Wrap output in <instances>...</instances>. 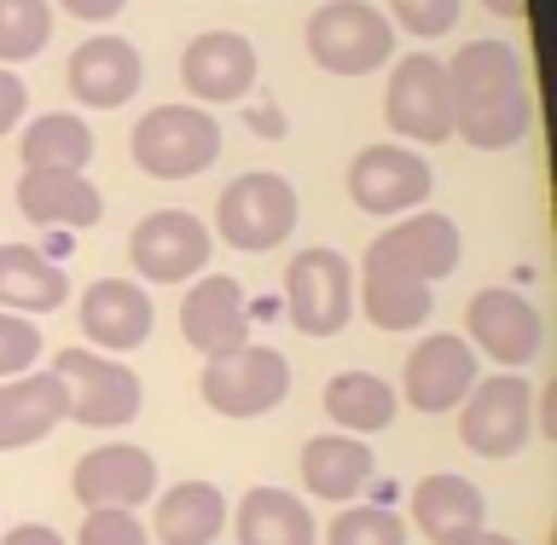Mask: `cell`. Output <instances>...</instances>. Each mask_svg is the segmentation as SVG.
Returning <instances> with one entry per match:
<instances>
[{
    "instance_id": "2",
    "label": "cell",
    "mask_w": 557,
    "mask_h": 545,
    "mask_svg": "<svg viewBox=\"0 0 557 545\" xmlns=\"http://www.w3.org/2000/svg\"><path fill=\"white\" fill-rule=\"evenodd\" d=\"M308 59L325 76H372L395 59V24L372 0H325L308 12Z\"/></svg>"
},
{
    "instance_id": "14",
    "label": "cell",
    "mask_w": 557,
    "mask_h": 545,
    "mask_svg": "<svg viewBox=\"0 0 557 545\" xmlns=\"http://www.w3.org/2000/svg\"><path fill=\"white\" fill-rule=\"evenodd\" d=\"M459 256H465L459 226H453L447 215H435V209H418V215H407L400 226H383V233L372 238V250H366V261L412 273V278H424V285L447 278L453 268H459Z\"/></svg>"
},
{
    "instance_id": "35",
    "label": "cell",
    "mask_w": 557,
    "mask_h": 545,
    "mask_svg": "<svg viewBox=\"0 0 557 545\" xmlns=\"http://www.w3.org/2000/svg\"><path fill=\"white\" fill-rule=\"evenodd\" d=\"M24 104H29V87L0 64V134H12L17 122H24Z\"/></svg>"
},
{
    "instance_id": "28",
    "label": "cell",
    "mask_w": 557,
    "mask_h": 545,
    "mask_svg": "<svg viewBox=\"0 0 557 545\" xmlns=\"http://www.w3.org/2000/svg\"><path fill=\"white\" fill-rule=\"evenodd\" d=\"M325 418L343 435H377L395 424V389L377 372H337L325 383Z\"/></svg>"
},
{
    "instance_id": "29",
    "label": "cell",
    "mask_w": 557,
    "mask_h": 545,
    "mask_svg": "<svg viewBox=\"0 0 557 545\" xmlns=\"http://www.w3.org/2000/svg\"><path fill=\"white\" fill-rule=\"evenodd\" d=\"M94 128L70 111H47L35 116L24 134H17V151H24V169H87L94 163Z\"/></svg>"
},
{
    "instance_id": "5",
    "label": "cell",
    "mask_w": 557,
    "mask_h": 545,
    "mask_svg": "<svg viewBox=\"0 0 557 545\" xmlns=\"http://www.w3.org/2000/svg\"><path fill=\"white\" fill-rule=\"evenodd\" d=\"M198 395H203V407L221 412V418H261L290 395V360L278 355V348L238 343V348H226V355L203 360Z\"/></svg>"
},
{
    "instance_id": "6",
    "label": "cell",
    "mask_w": 557,
    "mask_h": 545,
    "mask_svg": "<svg viewBox=\"0 0 557 545\" xmlns=\"http://www.w3.org/2000/svg\"><path fill=\"white\" fill-rule=\"evenodd\" d=\"M215 233L244 256L278 250V244L296 233V186L273 169L238 174L215 203Z\"/></svg>"
},
{
    "instance_id": "27",
    "label": "cell",
    "mask_w": 557,
    "mask_h": 545,
    "mask_svg": "<svg viewBox=\"0 0 557 545\" xmlns=\"http://www.w3.org/2000/svg\"><path fill=\"white\" fill-rule=\"evenodd\" d=\"M360 308H366V320H372L377 331H412V325L430 320L435 296H430L424 278L366 261V273H360Z\"/></svg>"
},
{
    "instance_id": "21",
    "label": "cell",
    "mask_w": 557,
    "mask_h": 545,
    "mask_svg": "<svg viewBox=\"0 0 557 545\" xmlns=\"http://www.w3.org/2000/svg\"><path fill=\"white\" fill-rule=\"evenodd\" d=\"M70 418L64 383L52 372H24V377H0V453L47 442Z\"/></svg>"
},
{
    "instance_id": "32",
    "label": "cell",
    "mask_w": 557,
    "mask_h": 545,
    "mask_svg": "<svg viewBox=\"0 0 557 545\" xmlns=\"http://www.w3.org/2000/svg\"><path fill=\"white\" fill-rule=\"evenodd\" d=\"M35 360H41V325L0 308V377H24Z\"/></svg>"
},
{
    "instance_id": "8",
    "label": "cell",
    "mask_w": 557,
    "mask_h": 545,
    "mask_svg": "<svg viewBox=\"0 0 557 545\" xmlns=\"http://www.w3.org/2000/svg\"><path fill=\"white\" fill-rule=\"evenodd\" d=\"M383 116L400 134V146H442L453 139V87L447 64L435 52H412L389 70V94H383Z\"/></svg>"
},
{
    "instance_id": "39",
    "label": "cell",
    "mask_w": 557,
    "mask_h": 545,
    "mask_svg": "<svg viewBox=\"0 0 557 545\" xmlns=\"http://www.w3.org/2000/svg\"><path fill=\"white\" fill-rule=\"evenodd\" d=\"M482 7L494 12V17H511V24H517V17L529 12V0H482Z\"/></svg>"
},
{
    "instance_id": "20",
    "label": "cell",
    "mask_w": 557,
    "mask_h": 545,
    "mask_svg": "<svg viewBox=\"0 0 557 545\" xmlns=\"http://www.w3.org/2000/svg\"><path fill=\"white\" fill-rule=\"evenodd\" d=\"M17 215L29 226H70V233H82V226H99L104 198L87 181V169H24Z\"/></svg>"
},
{
    "instance_id": "26",
    "label": "cell",
    "mask_w": 557,
    "mask_h": 545,
    "mask_svg": "<svg viewBox=\"0 0 557 545\" xmlns=\"http://www.w3.org/2000/svg\"><path fill=\"white\" fill-rule=\"evenodd\" d=\"M151 534L163 545H215L226 534V499L215 482H174L157 494Z\"/></svg>"
},
{
    "instance_id": "17",
    "label": "cell",
    "mask_w": 557,
    "mask_h": 545,
    "mask_svg": "<svg viewBox=\"0 0 557 545\" xmlns=\"http://www.w3.org/2000/svg\"><path fill=\"white\" fill-rule=\"evenodd\" d=\"M256 47L244 41L238 29H209L198 41H186L181 52V82L191 99L203 104H233L256 87Z\"/></svg>"
},
{
    "instance_id": "15",
    "label": "cell",
    "mask_w": 557,
    "mask_h": 545,
    "mask_svg": "<svg viewBox=\"0 0 557 545\" xmlns=\"http://www.w3.org/2000/svg\"><path fill=\"white\" fill-rule=\"evenodd\" d=\"M70 487H76V505H87V511H134V505L157 494V459L128 442L94 447L70 470Z\"/></svg>"
},
{
    "instance_id": "37",
    "label": "cell",
    "mask_w": 557,
    "mask_h": 545,
    "mask_svg": "<svg viewBox=\"0 0 557 545\" xmlns=\"http://www.w3.org/2000/svg\"><path fill=\"white\" fill-rule=\"evenodd\" d=\"M0 545H64L59 534L47 529V522H17V529L0 534Z\"/></svg>"
},
{
    "instance_id": "31",
    "label": "cell",
    "mask_w": 557,
    "mask_h": 545,
    "mask_svg": "<svg viewBox=\"0 0 557 545\" xmlns=\"http://www.w3.org/2000/svg\"><path fill=\"white\" fill-rule=\"evenodd\" d=\"M325 545H407V517L389 505H343L325 529Z\"/></svg>"
},
{
    "instance_id": "23",
    "label": "cell",
    "mask_w": 557,
    "mask_h": 545,
    "mask_svg": "<svg viewBox=\"0 0 557 545\" xmlns=\"http://www.w3.org/2000/svg\"><path fill=\"white\" fill-rule=\"evenodd\" d=\"M372 482V447L360 435H313L302 447V487L325 505H355Z\"/></svg>"
},
{
    "instance_id": "11",
    "label": "cell",
    "mask_w": 557,
    "mask_h": 545,
    "mask_svg": "<svg viewBox=\"0 0 557 545\" xmlns=\"http://www.w3.org/2000/svg\"><path fill=\"white\" fill-rule=\"evenodd\" d=\"M435 174L424 163L418 146H400V139H383V146H366L355 163H348V198H355L360 215H407L430 198Z\"/></svg>"
},
{
    "instance_id": "12",
    "label": "cell",
    "mask_w": 557,
    "mask_h": 545,
    "mask_svg": "<svg viewBox=\"0 0 557 545\" xmlns=\"http://www.w3.org/2000/svg\"><path fill=\"white\" fill-rule=\"evenodd\" d=\"M465 343L494 366H505V372H522L546 343V325H540L529 296H517L511 285H487L465 308Z\"/></svg>"
},
{
    "instance_id": "19",
    "label": "cell",
    "mask_w": 557,
    "mask_h": 545,
    "mask_svg": "<svg viewBox=\"0 0 557 545\" xmlns=\"http://www.w3.org/2000/svg\"><path fill=\"white\" fill-rule=\"evenodd\" d=\"M151 296L139 290V278H94L82 290V331L99 355H128L151 337Z\"/></svg>"
},
{
    "instance_id": "22",
    "label": "cell",
    "mask_w": 557,
    "mask_h": 545,
    "mask_svg": "<svg viewBox=\"0 0 557 545\" xmlns=\"http://www.w3.org/2000/svg\"><path fill=\"white\" fill-rule=\"evenodd\" d=\"M412 522H418V534H424L430 545H447L459 534L487 529V499H482L476 482L442 470V476H424L412 487Z\"/></svg>"
},
{
    "instance_id": "1",
    "label": "cell",
    "mask_w": 557,
    "mask_h": 545,
    "mask_svg": "<svg viewBox=\"0 0 557 545\" xmlns=\"http://www.w3.org/2000/svg\"><path fill=\"white\" fill-rule=\"evenodd\" d=\"M453 87V139L476 151H511L534 128V94L522 59L505 41H465L447 59Z\"/></svg>"
},
{
    "instance_id": "4",
    "label": "cell",
    "mask_w": 557,
    "mask_h": 545,
    "mask_svg": "<svg viewBox=\"0 0 557 545\" xmlns=\"http://www.w3.org/2000/svg\"><path fill=\"white\" fill-rule=\"evenodd\" d=\"M47 372L64 383L70 418L87 430H122L128 418H139L146 389H139V377L116 355H99V348H59Z\"/></svg>"
},
{
    "instance_id": "3",
    "label": "cell",
    "mask_w": 557,
    "mask_h": 545,
    "mask_svg": "<svg viewBox=\"0 0 557 545\" xmlns=\"http://www.w3.org/2000/svg\"><path fill=\"white\" fill-rule=\"evenodd\" d=\"M128 151L151 181H191L221 157V122L198 104H151L139 116Z\"/></svg>"
},
{
    "instance_id": "9",
    "label": "cell",
    "mask_w": 557,
    "mask_h": 545,
    "mask_svg": "<svg viewBox=\"0 0 557 545\" xmlns=\"http://www.w3.org/2000/svg\"><path fill=\"white\" fill-rule=\"evenodd\" d=\"M285 308L302 337H337L355 320V268L337 250L313 244L285 268Z\"/></svg>"
},
{
    "instance_id": "10",
    "label": "cell",
    "mask_w": 557,
    "mask_h": 545,
    "mask_svg": "<svg viewBox=\"0 0 557 545\" xmlns=\"http://www.w3.org/2000/svg\"><path fill=\"white\" fill-rule=\"evenodd\" d=\"M209 250H215V238H209V226L191 209H151L128 233V261L151 285H186V278H198L209 268Z\"/></svg>"
},
{
    "instance_id": "36",
    "label": "cell",
    "mask_w": 557,
    "mask_h": 545,
    "mask_svg": "<svg viewBox=\"0 0 557 545\" xmlns=\"http://www.w3.org/2000/svg\"><path fill=\"white\" fill-rule=\"evenodd\" d=\"M70 17H82V24H111V17L128 7V0H59Z\"/></svg>"
},
{
    "instance_id": "25",
    "label": "cell",
    "mask_w": 557,
    "mask_h": 545,
    "mask_svg": "<svg viewBox=\"0 0 557 545\" xmlns=\"http://www.w3.org/2000/svg\"><path fill=\"white\" fill-rule=\"evenodd\" d=\"M70 302V273L47 261L35 244H0V308L7 313H52Z\"/></svg>"
},
{
    "instance_id": "7",
    "label": "cell",
    "mask_w": 557,
    "mask_h": 545,
    "mask_svg": "<svg viewBox=\"0 0 557 545\" xmlns=\"http://www.w3.org/2000/svg\"><path fill=\"white\" fill-rule=\"evenodd\" d=\"M459 442L476 459H517L534 435V383L522 372L476 377V389L459 400Z\"/></svg>"
},
{
    "instance_id": "34",
    "label": "cell",
    "mask_w": 557,
    "mask_h": 545,
    "mask_svg": "<svg viewBox=\"0 0 557 545\" xmlns=\"http://www.w3.org/2000/svg\"><path fill=\"white\" fill-rule=\"evenodd\" d=\"M76 545H151V534L134 511H87Z\"/></svg>"
},
{
    "instance_id": "13",
    "label": "cell",
    "mask_w": 557,
    "mask_h": 545,
    "mask_svg": "<svg viewBox=\"0 0 557 545\" xmlns=\"http://www.w3.org/2000/svg\"><path fill=\"white\" fill-rule=\"evenodd\" d=\"M482 366H476V348H470L459 331H430L424 343L407 355V372H400V395H407L412 412H459V400L476 389Z\"/></svg>"
},
{
    "instance_id": "30",
    "label": "cell",
    "mask_w": 557,
    "mask_h": 545,
    "mask_svg": "<svg viewBox=\"0 0 557 545\" xmlns=\"http://www.w3.org/2000/svg\"><path fill=\"white\" fill-rule=\"evenodd\" d=\"M52 41V0H0V64H24Z\"/></svg>"
},
{
    "instance_id": "16",
    "label": "cell",
    "mask_w": 557,
    "mask_h": 545,
    "mask_svg": "<svg viewBox=\"0 0 557 545\" xmlns=\"http://www.w3.org/2000/svg\"><path fill=\"white\" fill-rule=\"evenodd\" d=\"M64 82L87 111H116V104H128L139 94L146 59H139V47L122 41V35H94V41H82L76 52H70Z\"/></svg>"
},
{
    "instance_id": "38",
    "label": "cell",
    "mask_w": 557,
    "mask_h": 545,
    "mask_svg": "<svg viewBox=\"0 0 557 545\" xmlns=\"http://www.w3.org/2000/svg\"><path fill=\"white\" fill-rule=\"evenodd\" d=\"M447 545H517L511 534H494V529H476V534H459V540H447Z\"/></svg>"
},
{
    "instance_id": "24",
    "label": "cell",
    "mask_w": 557,
    "mask_h": 545,
    "mask_svg": "<svg viewBox=\"0 0 557 545\" xmlns=\"http://www.w3.org/2000/svg\"><path fill=\"white\" fill-rule=\"evenodd\" d=\"M233 534L238 545H320V529H313V511L285 487H250L238 499Z\"/></svg>"
},
{
    "instance_id": "18",
    "label": "cell",
    "mask_w": 557,
    "mask_h": 545,
    "mask_svg": "<svg viewBox=\"0 0 557 545\" xmlns=\"http://www.w3.org/2000/svg\"><path fill=\"white\" fill-rule=\"evenodd\" d=\"M181 337L186 348H198V355H226V348L250 343V308H244V290L238 278L226 273H198L181 302Z\"/></svg>"
},
{
    "instance_id": "33",
    "label": "cell",
    "mask_w": 557,
    "mask_h": 545,
    "mask_svg": "<svg viewBox=\"0 0 557 545\" xmlns=\"http://www.w3.org/2000/svg\"><path fill=\"white\" fill-rule=\"evenodd\" d=\"M459 7L465 0H389V24H400L418 41H435L459 24Z\"/></svg>"
}]
</instances>
